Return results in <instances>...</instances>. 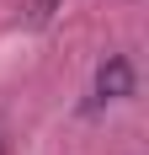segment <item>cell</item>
I'll return each mask as SVG.
<instances>
[{
  "label": "cell",
  "instance_id": "1",
  "mask_svg": "<svg viewBox=\"0 0 149 155\" xmlns=\"http://www.w3.org/2000/svg\"><path fill=\"white\" fill-rule=\"evenodd\" d=\"M96 102L90 107H106V102H122V96H133V64L122 59V54H112V59L96 70Z\"/></svg>",
  "mask_w": 149,
  "mask_h": 155
},
{
  "label": "cell",
  "instance_id": "2",
  "mask_svg": "<svg viewBox=\"0 0 149 155\" xmlns=\"http://www.w3.org/2000/svg\"><path fill=\"white\" fill-rule=\"evenodd\" d=\"M0 155H5V144H0Z\"/></svg>",
  "mask_w": 149,
  "mask_h": 155
}]
</instances>
